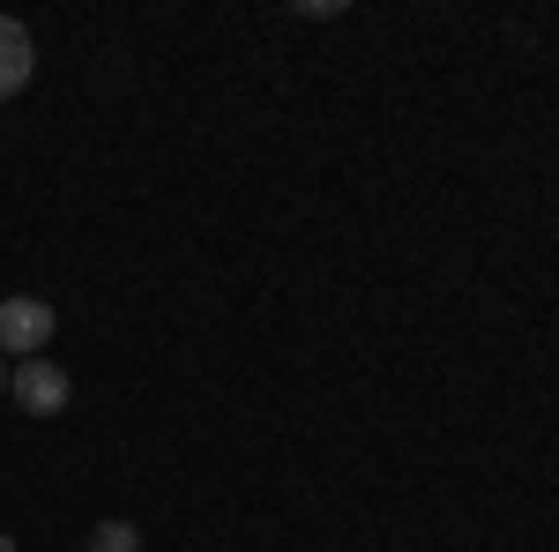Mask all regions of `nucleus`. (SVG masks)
Here are the masks:
<instances>
[{
	"mask_svg": "<svg viewBox=\"0 0 559 552\" xmlns=\"http://www.w3.org/2000/svg\"><path fill=\"white\" fill-rule=\"evenodd\" d=\"M60 337V314L45 298H0V359H45V343Z\"/></svg>",
	"mask_w": 559,
	"mask_h": 552,
	"instance_id": "nucleus-1",
	"label": "nucleus"
},
{
	"mask_svg": "<svg viewBox=\"0 0 559 552\" xmlns=\"http://www.w3.org/2000/svg\"><path fill=\"white\" fill-rule=\"evenodd\" d=\"M8 396H15L31 419H60V411L75 403V381H68L52 359H23V366L8 374Z\"/></svg>",
	"mask_w": 559,
	"mask_h": 552,
	"instance_id": "nucleus-2",
	"label": "nucleus"
},
{
	"mask_svg": "<svg viewBox=\"0 0 559 552\" xmlns=\"http://www.w3.org/2000/svg\"><path fill=\"white\" fill-rule=\"evenodd\" d=\"M31 75H38V45H31V31L15 15H0V97H15Z\"/></svg>",
	"mask_w": 559,
	"mask_h": 552,
	"instance_id": "nucleus-3",
	"label": "nucleus"
},
{
	"mask_svg": "<svg viewBox=\"0 0 559 552\" xmlns=\"http://www.w3.org/2000/svg\"><path fill=\"white\" fill-rule=\"evenodd\" d=\"M83 552H142V530H134V522H120V515H105V522L83 538Z\"/></svg>",
	"mask_w": 559,
	"mask_h": 552,
	"instance_id": "nucleus-4",
	"label": "nucleus"
},
{
	"mask_svg": "<svg viewBox=\"0 0 559 552\" xmlns=\"http://www.w3.org/2000/svg\"><path fill=\"white\" fill-rule=\"evenodd\" d=\"M292 15H306V23H336L344 8H336V0H306V8H292Z\"/></svg>",
	"mask_w": 559,
	"mask_h": 552,
	"instance_id": "nucleus-5",
	"label": "nucleus"
},
{
	"mask_svg": "<svg viewBox=\"0 0 559 552\" xmlns=\"http://www.w3.org/2000/svg\"><path fill=\"white\" fill-rule=\"evenodd\" d=\"M0 552H15V538H0Z\"/></svg>",
	"mask_w": 559,
	"mask_h": 552,
	"instance_id": "nucleus-6",
	"label": "nucleus"
},
{
	"mask_svg": "<svg viewBox=\"0 0 559 552\" xmlns=\"http://www.w3.org/2000/svg\"><path fill=\"white\" fill-rule=\"evenodd\" d=\"M0 396H8V374H0Z\"/></svg>",
	"mask_w": 559,
	"mask_h": 552,
	"instance_id": "nucleus-7",
	"label": "nucleus"
}]
</instances>
